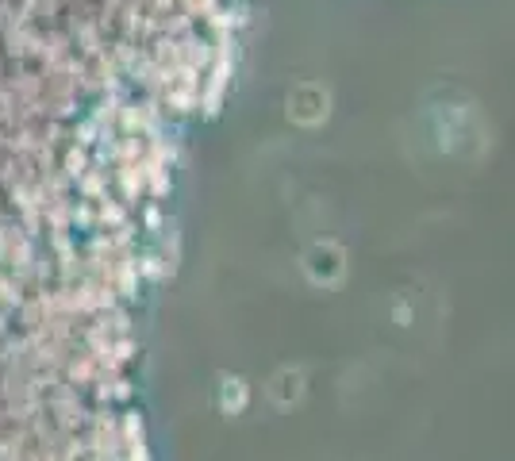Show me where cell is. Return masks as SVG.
<instances>
[{"mask_svg":"<svg viewBox=\"0 0 515 461\" xmlns=\"http://www.w3.org/2000/svg\"><path fill=\"white\" fill-rule=\"evenodd\" d=\"M304 273L312 285H323V289L339 285L346 277V250L335 243H316L304 254Z\"/></svg>","mask_w":515,"mask_h":461,"instance_id":"cell-1","label":"cell"},{"mask_svg":"<svg viewBox=\"0 0 515 461\" xmlns=\"http://www.w3.org/2000/svg\"><path fill=\"white\" fill-rule=\"evenodd\" d=\"M300 396H304V373H300V369H281V373H273L270 400L277 408H293V404H300Z\"/></svg>","mask_w":515,"mask_h":461,"instance_id":"cell-2","label":"cell"},{"mask_svg":"<svg viewBox=\"0 0 515 461\" xmlns=\"http://www.w3.org/2000/svg\"><path fill=\"white\" fill-rule=\"evenodd\" d=\"M308 97L312 100H304V93H296L293 97V116L296 120H304V123H316V120H323L327 116V97L323 93H316V89H308Z\"/></svg>","mask_w":515,"mask_h":461,"instance_id":"cell-3","label":"cell"},{"mask_svg":"<svg viewBox=\"0 0 515 461\" xmlns=\"http://www.w3.org/2000/svg\"><path fill=\"white\" fill-rule=\"evenodd\" d=\"M223 412H243L246 408V385L239 377H223V396H220Z\"/></svg>","mask_w":515,"mask_h":461,"instance_id":"cell-4","label":"cell"}]
</instances>
